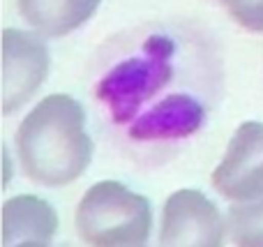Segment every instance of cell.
I'll list each match as a JSON object with an SVG mask.
<instances>
[{
  "instance_id": "6da1fadb",
  "label": "cell",
  "mask_w": 263,
  "mask_h": 247,
  "mask_svg": "<svg viewBox=\"0 0 263 247\" xmlns=\"http://www.w3.org/2000/svg\"><path fill=\"white\" fill-rule=\"evenodd\" d=\"M16 150L32 183L46 187L74 183L92 160L83 106L63 92L44 97L18 125Z\"/></svg>"
},
{
  "instance_id": "7a4b0ae2",
  "label": "cell",
  "mask_w": 263,
  "mask_h": 247,
  "mask_svg": "<svg viewBox=\"0 0 263 247\" xmlns=\"http://www.w3.org/2000/svg\"><path fill=\"white\" fill-rule=\"evenodd\" d=\"M77 229L90 247H139L150 238L153 208L143 194L118 180H102L83 194Z\"/></svg>"
},
{
  "instance_id": "3957f363",
  "label": "cell",
  "mask_w": 263,
  "mask_h": 247,
  "mask_svg": "<svg viewBox=\"0 0 263 247\" xmlns=\"http://www.w3.org/2000/svg\"><path fill=\"white\" fill-rule=\"evenodd\" d=\"M176 44L164 35H153L139 55L120 60L104 74L97 97L118 125L134 123L145 102H150L173 77Z\"/></svg>"
},
{
  "instance_id": "277c9868",
  "label": "cell",
  "mask_w": 263,
  "mask_h": 247,
  "mask_svg": "<svg viewBox=\"0 0 263 247\" xmlns=\"http://www.w3.org/2000/svg\"><path fill=\"white\" fill-rule=\"evenodd\" d=\"M222 213L199 189H178L166 199L159 226V247H224Z\"/></svg>"
},
{
  "instance_id": "5b68a950",
  "label": "cell",
  "mask_w": 263,
  "mask_h": 247,
  "mask_svg": "<svg viewBox=\"0 0 263 247\" xmlns=\"http://www.w3.org/2000/svg\"><path fill=\"white\" fill-rule=\"evenodd\" d=\"M213 187L229 201H252L263 194V123L247 120L236 129L213 171Z\"/></svg>"
},
{
  "instance_id": "8992f818",
  "label": "cell",
  "mask_w": 263,
  "mask_h": 247,
  "mask_svg": "<svg viewBox=\"0 0 263 247\" xmlns=\"http://www.w3.org/2000/svg\"><path fill=\"white\" fill-rule=\"evenodd\" d=\"M49 49L30 32L5 28L3 32V111L21 109L42 88L49 74Z\"/></svg>"
},
{
  "instance_id": "52a82bcc",
  "label": "cell",
  "mask_w": 263,
  "mask_h": 247,
  "mask_svg": "<svg viewBox=\"0 0 263 247\" xmlns=\"http://www.w3.org/2000/svg\"><path fill=\"white\" fill-rule=\"evenodd\" d=\"M205 111L196 97L192 95H168L166 100L150 106L134 123H129L127 134L136 141H168L185 139L199 132L203 125Z\"/></svg>"
},
{
  "instance_id": "ba28073f",
  "label": "cell",
  "mask_w": 263,
  "mask_h": 247,
  "mask_svg": "<svg viewBox=\"0 0 263 247\" xmlns=\"http://www.w3.org/2000/svg\"><path fill=\"white\" fill-rule=\"evenodd\" d=\"M58 234V213L46 199L18 194L3 206V247L40 240L49 243Z\"/></svg>"
},
{
  "instance_id": "9c48e42d",
  "label": "cell",
  "mask_w": 263,
  "mask_h": 247,
  "mask_svg": "<svg viewBox=\"0 0 263 247\" xmlns=\"http://www.w3.org/2000/svg\"><path fill=\"white\" fill-rule=\"evenodd\" d=\"M102 0H16L28 26L46 37H63L81 28Z\"/></svg>"
},
{
  "instance_id": "30bf717a",
  "label": "cell",
  "mask_w": 263,
  "mask_h": 247,
  "mask_svg": "<svg viewBox=\"0 0 263 247\" xmlns=\"http://www.w3.org/2000/svg\"><path fill=\"white\" fill-rule=\"evenodd\" d=\"M227 226L236 247H263V194L229 208Z\"/></svg>"
},
{
  "instance_id": "8fae6325",
  "label": "cell",
  "mask_w": 263,
  "mask_h": 247,
  "mask_svg": "<svg viewBox=\"0 0 263 247\" xmlns=\"http://www.w3.org/2000/svg\"><path fill=\"white\" fill-rule=\"evenodd\" d=\"M231 18L250 32H263V0H219Z\"/></svg>"
},
{
  "instance_id": "7c38bea8",
  "label": "cell",
  "mask_w": 263,
  "mask_h": 247,
  "mask_svg": "<svg viewBox=\"0 0 263 247\" xmlns=\"http://www.w3.org/2000/svg\"><path fill=\"white\" fill-rule=\"evenodd\" d=\"M9 247H49V245L40 243V240H26V243H16V245H9Z\"/></svg>"
}]
</instances>
